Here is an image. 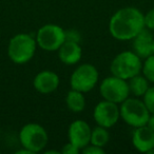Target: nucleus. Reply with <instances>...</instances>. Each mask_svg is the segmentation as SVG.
I'll list each match as a JSON object with an SVG mask.
<instances>
[{"label": "nucleus", "instance_id": "obj_1", "mask_svg": "<svg viewBox=\"0 0 154 154\" xmlns=\"http://www.w3.org/2000/svg\"><path fill=\"white\" fill-rule=\"evenodd\" d=\"M143 14L138 9L127 7L116 11L109 21V31L113 38L120 41L132 40L145 29Z\"/></svg>", "mask_w": 154, "mask_h": 154}, {"label": "nucleus", "instance_id": "obj_2", "mask_svg": "<svg viewBox=\"0 0 154 154\" xmlns=\"http://www.w3.org/2000/svg\"><path fill=\"white\" fill-rule=\"evenodd\" d=\"M36 48V39L32 35L20 33L10 39L8 55L14 63L24 64L34 57Z\"/></svg>", "mask_w": 154, "mask_h": 154}, {"label": "nucleus", "instance_id": "obj_3", "mask_svg": "<svg viewBox=\"0 0 154 154\" xmlns=\"http://www.w3.org/2000/svg\"><path fill=\"white\" fill-rule=\"evenodd\" d=\"M141 66L143 61L138 55L133 51H124L115 56L111 62L110 70L114 76L129 80L141 72Z\"/></svg>", "mask_w": 154, "mask_h": 154}, {"label": "nucleus", "instance_id": "obj_4", "mask_svg": "<svg viewBox=\"0 0 154 154\" xmlns=\"http://www.w3.org/2000/svg\"><path fill=\"white\" fill-rule=\"evenodd\" d=\"M119 113L122 119L133 128L146 126L151 114L143 100L130 97L120 103Z\"/></svg>", "mask_w": 154, "mask_h": 154}, {"label": "nucleus", "instance_id": "obj_5", "mask_svg": "<svg viewBox=\"0 0 154 154\" xmlns=\"http://www.w3.org/2000/svg\"><path fill=\"white\" fill-rule=\"evenodd\" d=\"M19 140L22 148L31 153H38L45 148L49 136L45 129L39 124L30 122L24 125L19 132Z\"/></svg>", "mask_w": 154, "mask_h": 154}, {"label": "nucleus", "instance_id": "obj_6", "mask_svg": "<svg viewBox=\"0 0 154 154\" xmlns=\"http://www.w3.org/2000/svg\"><path fill=\"white\" fill-rule=\"evenodd\" d=\"M99 93L106 100L115 103H122L130 95L129 85L126 79L117 76L106 77L99 87Z\"/></svg>", "mask_w": 154, "mask_h": 154}, {"label": "nucleus", "instance_id": "obj_7", "mask_svg": "<svg viewBox=\"0 0 154 154\" xmlns=\"http://www.w3.org/2000/svg\"><path fill=\"white\" fill-rule=\"evenodd\" d=\"M66 41V31L57 24H45L36 34V42L40 49L48 52L58 51Z\"/></svg>", "mask_w": 154, "mask_h": 154}, {"label": "nucleus", "instance_id": "obj_8", "mask_svg": "<svg viewBox=\"0 0 154 154\" xmlns=\"http://www.w3.org/2000/svg\"><path fill=\"white\" fill-rule=\"evenodd\" d=\"M98 77V71L93 64H80L71 75V88L82 93L90 92L96 86Z\"/></svg>", "mask_w": 154, "mask_h": 154}, {"label": "nucleus", "instance_id": "obj_9", "mask_svg": "<svg viewBox=\"0 0 154 154\" xmlns=\"http://www.w3.org/2000/svg\"><path fill=\"white\" fill-rule=\"evenodd\" d=\"M93 117L98 126L109 129L118 122L120 117L118 103L106 100L98 103L94 108Z\"/></svg>", "mask_w": 154, "mask_h": 154}, {"label": "nucleus", "instance_id": "obj_10", "mask_svg": "<svg viewBox=\"0 0 154 154\" xmlns=\"http://www.w3.org/2000/svg\"><path fill=\"white\" fill-rule=\"evenodd\" d=\"M91 132H92V129L88 122L82 119H77L73 122L69 127V141L76 146L82 151L85 147H87L90 143Z\"/></svg>", "mask_w": 154, "mask_h": 154}, {"label": "nucleus", "instance_id": "obj_11", "mask_svg": "<svg viewBox=\"0 0 154 154\" xmlns=\"http://www.w3.org/2000/svg\"><path fill=\"white\" fill-rule=\"evenodd\" d=\"M59 76L55 72L50 70H43L35 76L33 86L37 92L41 94H50L57 90L59 87Z\"/></svg>", "mask_w": 154, "mask_h": 154}, {"label": "nucleus", "instance_id": "obj_12", "mask_svg": "<svg viewBox=\"0 0 154 154\" xmlns=\"http://www.w3.org/2000/svg\"><path fill=\"white\" fill-rule=\"evenodd\" d=\"M132 143L137 151L148 153L154 148V131L147 125L135 128L132 133Z\"/></svg>", "mask_w": 154, "mask_h": 154}, {"label": "nucleus", "instance_id": "obj_13", "mask_svg": "<svg viewBox=\"0 0 154 154\" xmlns=\"http://www.w3.org/2000/svg\"><path fill=\"white\" fill-rule=\"evenodd\" d=\"M82 49L79 42L66 40L58 49V57L62 63L66 66H73L82 59Z\"/></svg>", "mask_w": 154, "mask_h": 154}, {"label": "nucleus", "instance_id": "obj_14", "mask_svg": "<svg viewBox=\"0 0 154 154\" xmlns=\"http://www.w3.org/2000/svg\"><path fill=\"white\" fill-rule=\"evenodd\" d=\"M152 41L153 36L148 29L141 30L132 39V50L140 58H147L152 54Z\"/></svg>", "mask_w": 154, "mask_h": 154}, {"label": "nucleus", "instance_id": "obj_15", "mask_svg": "<svg viewBox=\"0 0 154 154\" xmlns=\"http://www.w3.org/2000/svg\"><path fill=\"white\" fill-rule=\"evenodd\" d=\"M66 107L74 113H80L86 108V98L82 92L77 90H71L66 96Z\"/></svg>", "mask_w": 154, "mask_h": 154}, {"label": "nucleus", "instance_id": "obj_16", "mask_svg": "<svg viewBox=\"0 0 154 154\" xmlns=\"http://www.w3.org/2000/svg\"><path fill=\"white\" fill-rule=\"evenodd\" d=\"M129 90H130V94H133L136 97L143 96L146 92L148 91L149 87V80L146 78L143 75H135L132 78L129 79Z\"/></svg>", "mask_w": 154, "mask_h": 154}, {"label": "nucleus", "instance_id": "obj_17", "mask_svg": "<svg viewBox=\"0 0 154 154\" xmlns=\"http://www.w3.org/2000/svg\"><path fill=\"white\" fill-rule=\"evenodd\" d=\"M109 139H110V134H109V131L107 130V128L101 126H97L94 129H92L90 143L103 148L108 143Z\"/></svg>", "mask_w": 154, "mask_h": 154}, {"label": "nucleus", "instance_id": "obj_18", "mask_svg": "<svg viewBox=\"0 0 154 154\" xmlns=\"http://www.w3.org/2000/svg\"><path fill=\"white\" fill-rule=\"evenodd\" d=\"M141 73L149 80V82H154V54L145 58L141 66Z\"/></svg>", "mask_w": 154, "mask_h": 154}, {"label": "nucleus", "instance_id": "obj_19", "mask_svg": "<svg viewBox=\"0 0 154 154\" xmlns=\"http://www.w3.org/2000/svg\"><path fill=\"white\" fill-rule=\"evenodd\" d=\"M143 103L151 114H154V87H150L143 95Z\"/></svg>", "mask_w": 154, "mask_h": 154}, {"label": "nucleus", "instance_id": "obj_20", "mask_svg": "<svg viewBox=\"0 0 154 154\" xmlns=\"http://www.w3.org/2000/svg\"><path fill=\"white\" fill-rule=\"evenodd\" d=\"M143 20H145V28L150 31H154V8L147 12V14L143 16Z\"/></svg>", "mask_w": 154, "mask_h": 154}, {"label": "nucleus", "instance_id": "obj_21", "mask_svg": "<svg viewBox=\"0 0 154 154\" xmlns=\"http://www.w3.org/2000/svg\"><path fill=\"white\" fill-rule=\"evenodd\" d=\"M82 152L84 154H103L105 153V150H103V148L98 147V146L89 143L87 147H85L82 150Z\"/></svg>", "mask_w": 154, "mask_h": 154}, {"label": "nucleus", "instance_id": "obj_22", "mask_svg": "<svg viewBox=\"0 0 154 154\" xmlns=\"http://www.w3.org/2000/svg\"><path fill=\"white\" fill-rule=\"evenodd\" d=\"M79 151L80 150L78 149L76 146H74L72 143L69 141L68 143H66V145L63 146V148H62L60 152H61L62 154H78Z\"/></svg>", "mask_w": 154, "mask_h": 154}, {"label": "nucleus", "instance_id": "obj_23", "mask_svg": "<svg viewBox=\"0 0 154 154\" xmlns=\"http://www.w3.org/2000/svg\"><path fill=\"white\" fill-rule=\"evenodd\" d=\"M66 40L75 41V42H79L80 40V35L78 32L74 30H69L66 31Z\"/></svg>", "mask_w": 154, "mask_h": 154}, {"label": "nucleus", "instance_id": "obj_24", "mask_svg": "<svg viewBox=\"0 0 154 154\" xmlns=\"http://www.w3.org/2000/svg\"><path fill=\"white\" fill-rule=\"evenodd\" d=\"M147 126L149 127L152 131H154V114H150V117L147 122Z\"/></svg>", "mask_w": 154, "mask_h": 154}, {"label": "nucleus", "instance_id": "obj_25", "mask_svg": "<svg viewBox=\"0 0 154 154\" xmlns=\"http://www.w3.org/2000/svg\"><path fill=\"white\" fill-rule=\"evenodd\" d=\"M45 154H50V153H55V154H59V151H54V150H50V151H45Z\"/></svg>", "mask_w": 154, "mask_h": 154}, {"label": "nucleus", "instance_id": "obj_26", "mask_svg": "<svg viewBox=\"0 0 154 154\" xmlns=\"http://www.w3.org/2000/svg\"><path fill=\"white\" fill-rule=\"evenodd\" d=\"M152 54H154V38L153 41H152Z\"/></svg>", "mask_w": 154, "mask_h": 154}]
</instances>
